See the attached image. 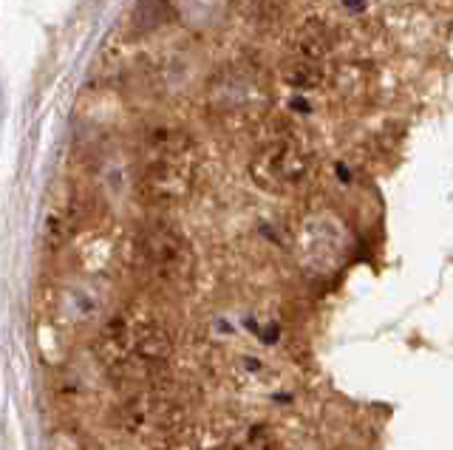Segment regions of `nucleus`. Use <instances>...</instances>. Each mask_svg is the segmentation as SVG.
Wrapping results in <instances>:
<instances>
[{"mask_svg":"<svg viewBox=\"0 0 453 450\" xmlns=\"http://www.w3.org/2000/svg\"><path fill=\"white\" fill-rule=\"evenodd\" d=\"M224 450H273V442L266 439L261 431H250L244 436H238Z\"/></svg>","mask_w":453,"mask_h":450,"instance_id":"nucleus-7","label":"nucleus"},{"mask_svg":"<svg viewBox=\"0 0 453 450\" xmlns=\"http://www.w3.org/2000/svg\"><path fill=\"white\" fill-rule=\"evenodd\" d=\"M134 258L139 272L159 289H184L196 275L193 244L188 235L165 221H153L139 230Z\"/></svg>","mask_w":453,"mask_h":450,"instance_id":"nucleus-5","label":"nucleus"},{"mask_svg":"<svg viewBox=\"0 0 453 450\" xmlns=\"http://www.w3.org/2000/svg\"><path fill=\"white\" fill-rule=\"evenodd\" d=\"M269 103H273V91L255 63L224 65L221 72L212 74L207 86V111L233 128L258 122L266 114Z\"/></svg>","mask_w":453,"mask_h":450,"instance_id":"nucleus-4","label":"nucleus"},{"mask_svg":"<svg viewBox=\"0 0 453 450\" xmlns=\"http://www.w3.org/2000/svg\"><path fill=\"white\" fill-rule=\"evenodd\" d=\"M311 173V153L295 136H273L258 145L250 162V176L266 193H295Z\"/></svg>","mask_w":453,"mask_h":450,"instance_id":"nucleus-6","label":"nucleus"},{"mask_svg":"<svg viewBox=\"0 0 453 450\" xmlns=\"http://www.w3.org/2000/svg\"><path fill=\"white\" fill-rule=\"evenodd\" d=\"M94 355L113 385L136 391L153 385L165 371L173 355V334L150 309L125 306L99 329Z\"/></svg>","mask_w":453,"mask_h":450,"instance_id":"nucleus-1","label":"nucleus"},{"mask_svg":"<svg viewBox=\"0 0 453 450\" xmlns=\"http://www.w3.org/2000/svg\"><path fill=\"white\" fill-rule=\"evenodd\" d=\"M117 425L150 450H170L184 436V408L170 391L145 385L127 393L117 411Z\"/></svg>","mask_w":453,"mask_h":450,"instance_id":"nucleus-3","label":"nucleus"},{"mask_svg":"<svg viewBox=\"0 0 453 450\" xmlns=\"http://www.w3.org/2000/svg\"><path fill=\"white\" fill-rule=\"evenodd\" d=\"M198 181V148L188 131L156 128L139 150L136 187L150 204L176 207L190 199Z\"/></svg>","mask_w":453,"mask_h":450,"instance_id":"nucleus-2","label":"nucleus"}]
</instances>
